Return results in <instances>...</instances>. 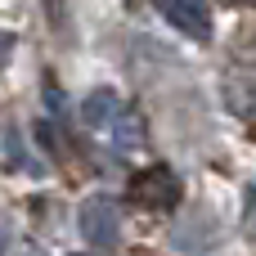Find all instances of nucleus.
I'll return each mask as SVG.
<instances>
[{
    "mask_svg": "<svg viewBox=\"0 0 256 256\" xmlns=\"http://www.w3.org/2000/svg\"><path fill=\"white\" fill-rule=\"evenodd\" d=\"M126 198H130L135 207H176V202L184 198V184H180V176H176L171 166H144V171L130 176Z\"/></svg>",
    "mask_w": 256,
    "mask_h": 256,
    "instance_id": "obj_1",
    "label": "nucleus"
},
{
    "mask_svg": "<svg viewBox=\"0 0 256 256\" xmlns=\"http://www.w3.org/2000/svg\"><path fill=\"white\" fill-rule=\"evenodd\" d=\"M81 234H86L94 248H112V243H117V234H122L117 202H112V198H104V194L86 198V202H81Z\"/></svg>",
    "mask_w": 256,
    "mask_h": 256,
    "instance_id": "obj_2",
    "label": "nucleus"
},
{
    "mask_svg": "<svg viewBox=\"0 0 256 256\" xmlns=\"http://www.w3.org/2000/svg\"><path fill=\"white\" fill-rule=\"evenodd\" d=\"M158 9H162V18L176 32H184L194 40H212V9H207V0H158Z\"/></svg>",
    "mask_w": 256,
    "mask_h": 256,
    "instance_id": "obj_3",
    "label": "nucleus"
},
{
    "mask_svg": "<svg viewBox=\"0 0 256 256\" xmlns=\"http://www.w3.org/2000/svg\"><path fill=\"white\" fill-rule=\"evenodd\" d=\"M225 108L256 126V68H230L225 72Z\"/></svg>",
    "mask_w": 256,
    "mask_h": 256,
    "instance_id": "obj_4",
    "label": "nucleus"
},
{
    "mask_svg": "<svg viewBox=\"0 0 256 256\" xmlns=\"http://www.w3.org/2000/svg\"><path fill=\"white\" fill-rule=\"evenodd\" d=\"M117 112H122V99H117L112 90H104V86H99V90H90V94H86V104H81V117H86V126H90V130H108V122H112Z\"/></svg>",
    "mask_w": 256,
    "mask_h": 256,
    "instance_id": "obj_5",
    "label": "nucleus"
},
{
    "mask_svg": "<svg viewBox=\"0 0 256 256\" xmlns=\"http://www.w3.org/2000/svg\"><path fill=\"white\" fill-rule=\"evenodd\" d=\"M108 135H112V148H117V153H135V148L144 144V122H140L130 108H122V112L108 122Z\"/></svg>",
    "mask_w": 256,
    "mask_h": 256,
    "instance_id": "obj_6",
    "label": "nucleus"
},
{
    "mask_svg": "<svg viewBox=\"0 0 256 256\" xmlns=\"http://www.w3.org/2000/svg\"><path fill=\"white\" fill-rule=\"evenodd\" d=\"M14 45H18V40H14V32H0V68L9 63V54H14Z\"/></svg>",
    "mask_w": 256,
    "mask_h": 256,
    "instance_id": "obj_7",
    "label": "nucleus"
},
{
    "mask_svg": "<svg viewBox=\"0 0 256 256\" xmlns=\"http://www.w3.org/2000/svg\"><path fill=\"white\" fill-rule=\"evenodd\" d=\"M248 230L256 234V184L248 189Z\"/></svg>",
    "mask_w": 256,
    "mask_h": 256,
    "instance_id": "obj_8",
    "label": "nucleus"
},
{
    "mask_svg": "<svg viewBox=\"0 0 256 256\" xmlns=\"http://www.w3.org/2000/svg\"><path fill=\"white\" fill-rule=\"evenodd\" d=\"M9 252V230H4V220H0V256Z\"/></svg>",
    "mask_w": 256,
    "mask_h": 256,
    "instance_id": "obj_9",
    "label": "nucleus"
},
{
    "mask_svg": "<svg viewBox=\"0 0 256 256\" xmlns=\"http://www.w3.org/2000/svg\"><path fill=\"white\" fill-rule=\"evenodd\" d=\"M22 256H36V252H22Z\"/></svg>",
    "mask_w": 256,
    "mask_h": 256,
    "instance_id": "obj_10",
    "label": "nucleus"
}]
</instances>
